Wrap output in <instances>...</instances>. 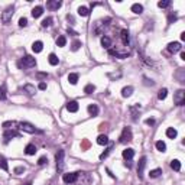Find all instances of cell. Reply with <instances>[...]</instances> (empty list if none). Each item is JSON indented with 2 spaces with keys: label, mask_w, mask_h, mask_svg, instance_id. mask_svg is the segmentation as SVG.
<instances>
[{
  "label": "cell",
  "mask_w": 185,
  "mask_h": 185,
  "mask_svg": "<svg viewBox=\"0 0 185 185\" xmlns=\"http://www.w3.org/2000/svg\"><path fill=\"white\" fill-rule=\"evenodd\" d=\"M110 22H111L110 17H106V19H100V20H97L96 23H93V35H94V36L103 35Z\"/></svg>",
  "instance_id": "cell-1"
},
{
  "label": "cell",
  "mask_w": 185,
  "mask_h": 185,
  "mask_svg": "<svg viewBox=\"0 0 185 185\" xmlns=\"http://www.w3.org/2000/svg\"><path fill=\"white\" fill-rule=\"evenodd\" d=\"M17 65H19V68H32V67L36 65V59L34 57H31V55H25L17 62Z\"/></svg>",
  "instance_id": "cell-2"
},
{
  "label": "cell",
  "mask_w": 185,
  "mask_h": 185,
  "mask_svg": "<svg viewBox=\"0 0 185 185\" xmlns=\"http://www.w3.org/2000/svg\"><path fill=\"white\" fill-rule=\"evenodd\" d=\"M13 13H15V6H13V4L4 9V12L1 13V22H3V25H9V23L12 22Z\"/></svg>",
  "instance_id": "cell-3"
},
{
  "label": "cell",
  "mask_w": 185,
  "mask_h": 185,
  "mask_svg": "<svg viewBox=\"0 0 185 185\" xmlns=\"http://www.w3.org/2000/svg\"><path fill=\"white\" fill-rule=\"evenodd\" d=\"M132 139H133L132 129H130V127H124V129L121 130V135H120V138H119V142H120V143H129V142H132Z\"/></svg>",
  "instance_id": "cell-4"
},
{
  "label": "cell",
  "mask_w": 185,
  "mask_h": 185,
  "mask_svg": "<svg viewBox=\"0 0 185 185\" xmlns=\"http://www.w3.org/2000/svg\"><path fill=\"white\" fill-rule=\"evenodd\" d=\"M19 129H22L23 132H26V133H31V135H34V133H42V130H39L36 129L34 124H31V123H28V121H22V123H19Z\"/></svg>",
  "instance_id": "cell-5"
},
{
  "label": "cell",
  "mask_w": 185,
  "mask_h": 185,
  "mask_svg": "<svg viewBox=\"0 0 185 185\" xmlns=\"http://www.w3.org/2000/svg\"><path fill=\"white\" fill-rule=\"evenodd\" d=\"M64 156H65V152L64 150H58L57 155H55V162H57L58 172H62V169H64Z\"/></svg>",
  "instance_id": "cell-6"
},
{
  "label": "cell",
  "mask_w": 185,
  "mask_h": 185,
  "mask_svg": "<svg viewBox=\"0 0 185 185\" xmlns=\"http://www.w3.org/2000/svg\"><path fill=\"white\" fill-rule=\"evenodd\" d=\"M174 103L177 106H184L185 103V91L184 90H178L175 94H174Z\"/></svg>",
  "instance_id": "cell-7"
},
{
  "label": "cell",
  "mask_w": 185,
  "mask_h": 185,
  "mask_svg": "<svg viewBox=\"0 0 185 185\" xmlns=\"http://www.w3.org/2000/svg\"><path fill=\"white\" fill-rule=\"evenodd\" d=\"M20 135H19V132H16L15 129H7V130H4V133H3V139H4V143H7L10 139H13V138H19Z\"/></svg>",
  "instance_id": "cell-8"
},
{
  "label": "cell",
  "mask_w": 185,
  "mask_h": 185,
  "mask_svg": "<svg viewBox=\"0 0 185 185\" xmlns=\"http://www.w3.org/2000/svg\"><path fill=\"white\" fill-rule=\"evenodd\" d=\"M78 175H80V172H70V174H64L62 181H64L65 184H73V182H75V181L78 179Z\"/></svg>",
  "instance_id": "cell-9"
},
{
  "label": "cell",
  "mask_w": 185,
  "mask_h": 185,
  "mask_svg": "<svg viewBox=\"0 0 185 185\" xmlns=\"http://www.w3.org/2000/svg\"><path fill=\"white\" fill-rule=\"evenodd\" d=\"M146 156H142L140 159H139V163H138V177H139V179H142L143 178V171H145V166H146Z\"/></svg>",
  "instance_id": "cell-10"
},
{
  "label": "cell",
  "mask_w": 185,
  "mask_h": 185,
  "mask_svg": "<svg viewBox=\"0 0 185 185\" xmlns=\"http://www.w3.org/2000/svg\"><path fill=\"white\" fill-rule=\"evenodd\" d=\"M109 54H110L111 57H116V58H120V59H124V58H127L130 54L127 52V51H124V52H121V51H119V49H109Z\"/></svg>",
  "instance_id": "cell-11"
},
{
  "label": "cell",
  "mask_w": 185,
  "mask_h": 185,
  "mask_svg": "<svg viewBox=\"0 0 185 185\" xmlns=\"http://www.w3.org/2000/svg\"><path fill=\"white\" fill-rule=\"evenodd\" d=\"M166 49H168V52H171V54H177V52H179V51L182 49V46H181L179 42H171V43H168Z\"/></svg>",
  "instance_id": "cell-12"
},
{
  "label": "cell",
  "mask_w": 185,
  "mask_h": 185,
  "mask_svg": "<svg viewBox=\"0 0 185 185\" xmlns=\"http://www.w3.org/2000/svg\"><path fill=\"white\" fill-rule=\"evenodd\" d=\"M120 39H121L123 45H129V43H130V34H129L127 29H121V32H120Z\"/></svg>",
  "instance_id": "cell-13"
},
{
  "label": "cell",
  "mask_w": 185,
  "mask_h": 185,
  "mask_svg": "<svg viewBox=\"0 0 185 185\" xmlns=\"http://www.w3.org/2000/svg\"><path fill=\"white\" fill-rule=\"evenodd\" d=\"M61 6H62V1H58V0H49L46 3V7L49 10H58Z\"/></svg>",
  "instance_id": "cell-14"
},
{
  "label": "cell",
  "mask_w": 185,
  "mask_h": 185,
  "mask_svg": "<svg viewBox=\"0 0 185 185\" xmlns=\"http://www.w3.org/2000/svg\"><path fill=\"white\" fill-rule=\"evenodd\" d=\"M140 109H142V107H140V104H135V106H130V109H129V110H130V113H132V119H133V120H136V119H138V116H139V111H140Z\"/></svg>",
  "instance_id": "cell-15"
},
{
  "label": "cell",
  "mask_w": 185,
  "mask_h": 185,
  "mask_svg": "<svg viewBox=\"0 0 185 185\" xmlns=\"http://www.w3.org/2000/svg\"><path fill=\"white\" fill-rule=\"evenodd\" d=\"M133 91H135V88H133L132 85H127V87H123V90H121V97H124V98H127V97H130V96L133 94Z\"/></svg>",
  "instance_id": "cell-16"
},
{
  "label": "cell",
  "mask_w": 185,
  "mask_h": 185,
  "mask_svg": "<svg viewBox=\"0 0 185 185\" xmlns=\"http://www.w3.org/2000/svg\"><path fill=\"white\" fill-rule=\"evenodd\" d=\"M23 91H26L28 96H35L36 88H35V85H32V84H25V85H23Z\"/></svg>",
  "instance_id": "cell-17"
},
{
  "label": "cell",
  "mask_w": 185,
  "mask_h": 185,
  "mask_svg": "<svg viewBox=\"0 0 185 185\" xmlns=\"http://www.w3.org/2000/svg\"><path fill=\"white\" fill-rule=\"evenodd\" d=\"M133 156H135V150H133L132 148H127V149L123 150V158H124L126 161H130Z\"/></svg>",
  "instance_id": "cell-18"
},
{
  "label": "cell",
  "mask_w": 185,
  "mask_h": 185,
  "mask_svg": "<svg viewBox=\"0 0 185 185\" xmlns=\"http://www.w3.org/2000/svg\"><path fill=\"white\" fill-rule=\"evenodd\" d=\"M42 49H43V43H42L40 40H36V42H34V43H32V51H34L35 54L42 52Z\"/></svg>",
  "instance_id": "cell-19"
},
{
  "label": "cell",
  "mask_w": 185,
  "mask_h": 185,
  "mask_svg": "<svg viewBox=\"0 0 185 185\" xmlns=\"http://www.w3.org/2000/svg\"><path fill=\"white\" fill-rule=\"evenodd\" d=\"M67 110L70 113H77L78 111V103L77 101H68L67 103Z\"/></svg>",
  "instance_id": "cell-20"
},
{
  "label": "cell",
  "mask_w": 185,
  "mask_h": 185,
  "mask_svg": "<svg viewBox=\"0 0 185 185\" xmlns=\"http://www.w3.org/2000/svg\"><path fill=\"white\" fill-rule=\"evenodd\" d=\"M101 46L104 48V49H110L111 48V39L109 36H101Z\"/></svg>",
  "instance_id": "cell-21"
},
{
  "label": "cell",
  "mask_w": 185,
  "mask_h": 185,
  "mask_svg": "<svg viewBox=\"0 0 185 185\" xmlns=\"http://www.w3.org/2000/svg\"><path fill=\"white\" fill-rule=\"evenodd\" d=\"M25 153H26V155H29V156L35 155V153H36V146H35L34 143H29V145L25 148Z\"/></svg>",
  "instance_id": "cell-22"
},
{
  "label": "cell",
  "mask_w": 185,
  "mask_h": 185,
  "mask_svg": "<svg viewBox=\"0 0 185 185\" xmlns=\"http://www.w3.org/2000/svg\"><path fill=\"white\" fill-rule=\"evenodd\" d=\"M77 12H78V15L82 16V17H87V16L90 15V10H88V7H85V6H80Z\"/></svg>",
  "instance_id": "cell-23"
},
{
  "label": "cell",
  "mask_w": 185,
  "mask_h": 185,
  "mask_svg": "<svg viewBox=\"0 0 185 185\" xmlns=\"http://www.w3.org/2000/svg\"><path fill=\"white\" fill-rule=\"evenodd\" d=\"M78 78H80V75L77 74V73H71V74H68V82L75 85L78 82Z\"/></svg>",
  "instance_id": "cell-24"
},
{
  "label": "cell",
  "mask_w": 185,
  "mask_h": 185,
  "mask_svg": "<svg viewBox=\"0 0 185 185\" xmlns=\"http://www.w3.org/2000/svg\"><path fill=\"white\" fill-rule=\"evenodd\" d=\"M42 13H43V7H42V6H36V7H34V9H32V16H34L35 19L39 17Z\"/></svg>",
  "instance_id": "cell-25"
},
{
  "label": "cell",
  "mask_w": 185,
  "mask_h": 185,
  "mask_svg": "<svg viewBox=\"0 0 185 185\" xmlns=\"http://www.w3.org/2000/svg\"><path fill=\"white\" fill-rule=\"evenodd\" d=\"M132 12L136 13V15H140L143 12V6L139 4V3H135V4H132Z\"/></svg>",
  "instance_id": "cell-26"
},
{
  "label": "cell",
  "mask_w": 185,
  "mask_h": 185,
  "mask_svg": "<svg viewBox=\"0 0 185 185\" xmlns=\"http://www.w3.org/2000/svg\"><path fill=\"white\" fill-rule=\"evenodd\" d=\"M48 61H49V64H51V65H58V64H59V58H58L55 54H49Z\"/></svg>",
  "instance_id": "cell-27"
},
{
  "label": "cell",
  "mask_w": 185,
  "mask_h": 185,
  "mask_svg": "<svg viewBox=\"0 0 185 185\" xmlns=\"http://www.w3.org/2000/svg\"><path fill=\"white\" fill-rule=\"evenodd\" d=\"M177 135H178L177 129H174V127H168V129H166V136H168L169 139H175Z\"/></svg>",
  "instance_id": "cell-28"
},
{
  "label": "cell",
  "mask_w": 185,
  "mask_h": 185,
  "mask_svg": "<svg viewBox=\"0 0 185 185\" xmlns=\"http://www.w3.org/2000/svg\"><path fill=\"white\" fill-rule=\"evenodd\" d=\"M97 143L101 145V146L107 145V143H109V138H107V135H100V136L97 138Z\"/></svg>",
  "instance_id": "cell-29"
},
{
  "label": "cell",
  "mask_w": 185,
  "mask_h": 185,
  "mask_svg": "<svg viewBox=\"0 0 185 185\" xmlns=\"http://www.w3.org/2000/svg\"><path fill=\"white\" fill-rule=\"evenodd\" d=\"M87 110H88V113H90L91 116H97V114H98V107H97V104H90V106L87 107Z\"/></svg>",
  "instance_id": "cell-30"
},
{
  "label": "cell",
  "mask_w": 185,
  "mask_h": 185,
  "mask_svg": "<svg viewBox=\"0 0 185 185\" xmlns=\"http://www.w3.org/2000/svg\"><path fill=\"white\" fill-rule=\"evenodd\" d=\"M171 168L174 169V171H181V162L178 161V159H174V161H171Z\"/></svg>",
  "instance_id": "cell-31"
},
{
  "label": "cell",
  "mask_w": 185,
  "mask_h": 185,
  "mask_svg": "<svg viewBox=\"0 0 185 185\" xmlns=\"http://www.w3.org/2000/svg\"><path fill=\"white\" fill-rule=\"evenodd\" d=\"M15 126H19V123H16V121H4L3 123V127L7 130V129H16Z\"/></svg>",
  "instance_id": "cell-32"
},
{
  "label": "cell",
  "mask_w": 185,
  "mask_h": 185,
  "mask_svg": "<svg viewBox=\"0 0 185 185\" xmlns=\"http://www.w3.org/2000/svg\"><path fill=\"white\" fill-rule=\"evenodd\" d=\"M161 174H162V169H161V168H156V169H152V171L149 172V177H150V178H158Z\"/></svg>",
  "instance_id": "cell-33"
},
{
  "label": "cell",
  "mask_w": 185,
  "mask_h": 185,
  "mask_svg": "<svg viewBox=\"0 0 185 185\" xmlns=\"http://www.w3.org/2000/svg\"><path fill=\"white\" fill-rule=\"evenodd\" d=\"M155 146H156V149H158L159 152H165V150H166V145H165V142H162V140H158V142L155 143Z\"/></svg>",
  "instance_id": "cell-34"
},
{
  "label": "cell",
  "mask_w": 185,
  "mask_h": 185,
  "mask_svg": "<svg viewBox=\"0 0 185 185\" xmlns=\"http://www.w3.org/2000/svg\"><path fill=\"white\" fill-rule=\"evenodd\" d=\"M177 19H178V13L177 12H171L168 15V23H174Z\"/></svg>",
  "instance_id": "cell-35"
},
{
  "label": "cell",
  "mask_w": 185,
  "mask_h": 185,
  "mask_svg": "<svg viewBox=\"0 0 185 185\" xmlns=\"http://www.w3.org/2000/svg\"><path fill=\"white\" fill-rule=\"evenodd\" d=\"M166 96H168V90H166V88L159 90V93H158V98H159V100H165Z\"/></svg>",
  "instance_id": "cell-36"
},
{
  "label": "cell",
  "mask_w": 185,
  "mask_h": 185,
  "mask_svg": "<svg viewBox=\"0 0 185 185\" xmlns=\"http://www.w3.org/2000/svg\"><path fill=\"white\" fill-rule=\"evenodd\" d=\"M82 46V43H81V40H74L73 43H71V51H78L80 48Z\"/></svg>",
  "instance_id": "cell-37"
},
{
  "label": "cell",
  "mask_w": 185,
  "mask_h": 185,
  "mask_svg": "<svg viewBox=\"0 0 185 185\" xmlns=\"http://www.w3.org/2000/svg\"><path fill=\"white\" fill-rule=\"evenodd\" d=\"M94 90H96V85H94V84H87L85 88H84V93H85V94H91Z\"/></svg>",
  "instance_id": "cell-38"
},
{
  "label": "cell",
  "mask_w": 185,
  "mask_h": 185,
  "mask_svg": "<svg viewBox=\"0 0 185 185\" xmlns=\"http://www.w3.org/2000/svg\"><path fill=\"white\" fill-rule=\"evenodd\" d=\"M57 45L61 46V48L65 46V45H67V38L65 36H58V39H57Z\"/></svg>",
  "instance_id": "cell-39"
},
{
  "label": "cell",
  "mask_w": 185,
  "mask_h": 185,
  "mask_svg": "<svg viewBox=\"0 0 185 185\" xmlns=\"http://www.w3.org/2000/svg\"><path fill=\"white\" fill-rule=\"evenodd\" d=\"M158 6H159L161 9H166V7H169V6H171V0H163V1H158Z\"/></svg>",
  "instance_id": "cell-40"
},
{
  "label": "cell",
  "mask_w": 185,
  "mask_h": 185,
  "mask_svg": "<svg viewBox=\"0 0 185 185\" xmlns=\"http://www.w3.org/2000/svg\"><path fill=\"white\" fill-rule=\"evenodd\" d=\"M0 168H1L3 171H9V165H7L6 159H4V158H1V156H0Z\"/></svg>",
  "instance_id": "cell-41"
},
{
  "label": "cell",
  "mask_w": 185,
  "mask_h": 185,
  "mask_svg": "<svg viewBox=\"0 0 185 185\" xmlns=\"http://www.w3.org/2000/svg\"><path fill=\"white\" fill-rule=\"evenodd\" d=\"M40 25H42V28H48V26H51V25H52V17H46V19H43Z\"/></svg>",
  "instance_id": "cell-42"
},
{
  "label": "cell",
  "mask_w": 185,
  "mask_h": 185,
  "mask_svg": "<svg viewBox=\"0 0 185 185\" xmlns=\"http://www.w3.org/2000/svg\"><path fill=\"white\" fill-rule=\"evenodd\" d=\"M0 100H6V85H0Z\"/></svg>",
  "instance_id": "cell-43"
},
{
  "label": "cell",
  "mask_w": 185,
  "mask_h": 185,
  "mask_svg": "<svg viewBox=\"0 0 185 185\" xmlns=\"http://www.w3.org/2000/svg\"><path fill=\"white\" fill-rule=\"evenodd\" d=\"M111 146L109 149H106V150H104V152H103V153H101V155H100V161H104V159H106V158H107V156H109V153H110L111 152Z\"/></svg>",
  "instance_id": "cell-44"
},
{
  "label": "cell",
  "mask_w": 185,
  "mask_h": 185,
  "mask_svg": "<svg viewBox=\"0 0 185 185\" xmlns=\"http://www.w3.org/2000/svg\"><path fill=\"white\" fill-rule=\"evenodd\" d=\"M177 77H178L179 82H185V78H184V70H182V68H179V71H178V74H177Z\"/></svg>",
  "instance_id": "cell-45"
},
{
  "label": "cell",
  "mask_w": 185,
  "mask_h": 185,
  "mask_svg": "<svg viewBox=\"0 0 185 185\" xmlns=\"http://www.w3.org/2000/svg\"><path fill=\"white\" fill-rule=\"evenodd\" d=\"M107 77H109V78H111V80H117V78H120V77H121V73H120V71H119L117 74H116V73H109V74H107Z\"/></svg>",
  "instance_id": "cell-46"
},
{
  "label": "cell",
  "mask_w": 185,
  "mask_h": 185,
  "mask_svg": "<svg viewBox=\"0 0 185 185\" xmlns=\"http://www.w3.org/2000/svg\"><path fill=\"white\" fill-rule=\"evenodd\" d=\"M19 26L20 28H26L28 26V19L26 17H20L19 19Z\"/></svg>",
  "instance_id": "cell-47"
},
{
  "label": "cell",
  "mask_w": 185,
  "mask_h": 185,
  "mask_svg": "<svg viewBox=\"0 0 185 185\" xmlns=\"http://www.w3.org/2000/svg\"><path fill=\"white\" fill-rule=\"evenodd\" d=\"M48 77H49L48 73H36V78H38V80H46Z\"/></svg>",
  "instance_id": "cell-48"
},
{
  "label": "cell",
  "mask_w": 185,
  "mask_h": 185,
  "mask_svg": "<svg viewBox=\"0 0 185 185\" xmlns=\"http://www.w3.org/2000/svg\"><path fill=\"white\" fill-rule=\"evenodd\" d=\"M45 163H48V159H46V156H42V158H39V161H38V165H45Z\"/></svg>",
  "instance_id": "cell-49"
},
{
  "label": "cell",
  "mask_w": 185,
  "mask_h": 185,
  "mask_svg": "<svg viewBox=\"0 0 185 185\" xmlns=\"http://www.w3.org/2000/svg\"><path fill=\"white\" fill-rule=\"evenodd\" d=\"M25 172V168L23 166H16L15 168V174H23Z\"/></svg>",
  "instance_id": "cell-50"
},
{
  "label": "cell",
  "mask_w": 185,
  "mask_h": 185,
  "mask_svg": "<svg viewBox=\"0 0 185 185\" xmlns=\"http://www.w3.org/2000/svg\"><path fill=\"white\" fill-rule=\"evenodd\" d=\"M145 123H146L148 126H153V124H155V119H146Z\"/></svg>",
  "instance_id": "cell-51"
},
{
  "label": "cell",
  "mask_w": 185,
  "mask_h": 185,
  "mask_svg": "<svg viewBox=\"0 0 185 185\" xmlns=\"http://www.w3.org/2000/svg\"><path fill=\"white\" fill-rule=\"evenodd\" d=\"M143 80H145V84H146V85H150V87H152V85H153V84H155V82H153V81H152V80H150V81H149L148 78H146V77H143Z\"/></svg>",
  "instance_id": "cell-52"
},
{
  "label": "cell",
  "mask_w": 185,
  "mask_h": 185,
  "mask_svg": "<svg viewBox=\"0 0 185 185\" xmlns=\"http://www.w3.org/2000/svg\"><path fill=\"white\" fill-rule=\"evenodd\" d=\"M39 90H46V82L40 81V82H39Z\"/></svg>",
  "instance_id": "cell-53"
},
{
  "label": "cell",
  "mask_w": 185,
  "mask_h": 185,
  "mask_svg": "<svg viewBox=\"0 0 185 185\" xmlns=\"http://www.w3.org/2000/svg\"><path fill=\"white\" fill-rule=\"evenodd\" d=\"M68 34H70V35H75V36H77V35H78V34H77V32H75V31H73V29H71V28H68Z\"/></svg>",
  "instance_id": "cell-54"
},
{
  "label": "cell",
  "mask_w": 185,
  "mask_h": 185,
  "mask_svg": "<svg viewBox=\"0 0 185 185\" xmlns=\"http://www.w3.org/2000/svg\"><path fill=\"white\" fill-rule=\"evenodd\" d=\"M88 146H90V143H88L87 140H84V142H82V148H84V149H87Z\"/></svg>",
  "instance_id": "cell-55"
},
{
  "label": "cell",
  "mask_w": 185,
  "mask_h": 185,
  "mask_svg": "<svg viewBox=\"0 0 185 185\" xmlns=\"http://www.w3.org/2000/svg\"><path fill=\"white\" fill-rule=\"evenodd\" d=\"M67 19H68L70 22H73V23H74V17H73L71 15H68V16H67Z\"/></svg>",
  "instance_id": "cell-56"
},
{
  "label": "cell",
  "mask_w": 185,
  "mask_h": 185,
  "mask_svg": "<svg viewBox=\"0 0 185 185\" xmlns=\"http://www.w3.org/2000/svg\"><path fill=\"white\" fill-rule=\"evenodd\" d=\"M124 166H127V168H130V166H132V163H130L129 161H126V162H124Z\"/></svg>",
  "instance_id": "cell-57"
},
{
  "label": "cell",
  "mask_w": 185,
  "mask_h": 185,
  "mask_svg": "<svg viewBox=\"0 0 185 185\" xmlns=\"http://www.w3.org/2000/svg\"><path fill=\"white\" fill-rule=\"evenodd\" d=\"M181 59H184L185 61V52H181Z\"/></svg>",
  "instance_id": "cell-58"
},
{
  "label": "cell",
  "mask_w": 185,
  "mask_h": 185,
  "mask_svg": "<svg viewBox=\"0 0 185 185\" xmlns=\"http://www.w3.org/2000/svg\"><path fill=\"white\" fill-rule=\"evenodd\" d=\"M181 39H182V40H185V32H182V34H181Z\"/></svg>",
  "instance_id": "cell-59"
},
{
  "label": "cell",
  "mask_w": 185,
  "mask_h": 185,
  "mask_svg": "<svg viewBox=\"0 0 185 185\" xmlns=\"http://www.w3.org/2000/svg\"><path fill=\"white\" fill-rule=\"evenodd\" d=\"M26 185H31V184H26Z\"/></svg>",
  "instance_id": "cell-60"
}]
</instances>
